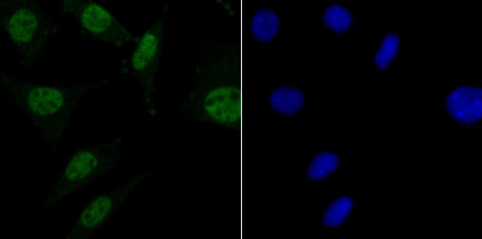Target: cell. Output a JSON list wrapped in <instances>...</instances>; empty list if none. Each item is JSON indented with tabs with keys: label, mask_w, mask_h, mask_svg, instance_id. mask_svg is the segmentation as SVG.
<instances>
[{
	"label": "cell",
	"mask_w": 482,
	"mask_h": 239,
	"mask_svg": "<svg viewBox=\"0 0 482 239\" xmlns=\"http://www.w3.org/2000/svg\"><path fill=\"white\" fill-rule=\"evenodd\" d=\"M400 43L396 34H389L384 38L374 57V63L379 69H384L395 58Z\"/></svg>",
	"instance_id": "14"
},
{
	"label": "cell",
	"mask_w": 482,
	"mask_h": 239,
	"mask_svg": "<svg viewBox=\"0 0 482 239\" xmlns=\"http://www.w3.org/2000/svg\"><path fill=\"white\" fill-rule=\"evenodd\" d=\"M169 9V6H165L157 20L137 40L130 58L150 112H154V81L164 47Z\"/></svg>",
	"instance_id": "5"
},
{
	"label": "cell",
	"mask_w": 482,
	"mask_h": 239,
	"mask_svg": "<svg viewBox=\"0 0 482 239\" xmlns=\"http://www.w3.org/2000/svg\"><path fill=\"white\" fill-rule=\"evenodd\" d=\"M323 22L334 32L341 33L347 31L351 25L353 17L350 12L343 6L334 4L325 9Z\"/></svg>",
	"instance_id": "13"
},
{
	"label": "cell",
	"mask_w": 482,
	"mask_h": 239,
	"mask_svg": "<svg viewBox=\"0 0 482 239\" xmlns=\"http://www.w3.org/2000/svg\"><path fill=\"white\" fill-rule=\"evenodd\" d=\"M63 10L72 15L80 25L100 41L118 48L135 38L120 21L100 5L87 0H67Z\"/></svg>",
	"instance_id": "6"
},
{
	"label": "cell",
	"mask_w": 482,
	"mask_h": 239,
	"mask_svg": "<svg viewBox=\"0 0 482 239\" xmlns=\"http://www.w3.org/2000/svg\"><path fill=\"white\" fill-rule=\"evenodd\" d=\"M339 165V158L336 154L329 151L322 152L310 162L307 175L311 180H321L334 172Z\"/></svg>",
	"instance_id": "11"
},
{
	"label": "cell",
	"mask_w": 482,
	"mask_h": 239,
	"mask_svg": "<svg viewBox=\"0 0 482 239\" xmlns=\"http://www.w3.org/2000/svg\"><path fill=\"white\" fill-rule=\"evenodd\" d=\"M280 27V20L276 13L269 9H262L253 16L251 31L254 38L259 42L268 43L272 40Z\"/></svg>",
	"instance_id": "10"
},
{
	"label": "cell",
	"mask_w": 482,
	"mask_h": 239,
	"mask_svg": "<svg viewBox=\"0 0 482 239\" xmlns=\"http://www.w3.org/2000/svg\"><path fill=\"white\" fill-rule=\"evenodd\" d=\"M446 108L456 121L464 125L475 123L482 116V90L461 86L453 91L446 100Z\"/></svg>",
	"instance_id": "8"
},
{
	"label": "cell",
	"mask_w": 482,
	"mask_h": 239,
	"mask_svg": "<svg viewBox=\"0 0 482 239\" xmlns=\"http://www.w3.org/2000/svg\"><path fill=\"white\" fill-rule=\"evenodd\" d=\"M353 205L352 199L349 196H343L335 199L323 213V224L329 228L339 226L349 216Z\"/></svg>",
	"instance_id": "12"
},
{
	"label": "cell",
	"mask_w": 482,
	"mask_h": 239,
	"mask_svg": "<svg viewBox=\"0 0 482 239\" xmlns=\"http://www.w3.org/2000/svg\"><path fill=\"white\" fill-rule=\"evenodd\" d=\"M269 101L275 111L281 115L290 116L303 107L305 97L300 89L284 86L277 87L271 92Z\"/></svg>",
	"instance_id": "9"
},
{
	"label": "cell",
	"mask_w": 482,
	"mask_h": 239,
	"mask_svg": "<svg viewBox=\"0 0 482 239\" xmlns=\"http://www.w3.org/2000/svg\"><path fill=\"white\" fill-rule=\"evenodd\" d=\"M3 88L12 103L29 120L42 140L55 151L65 136L75 109L96 83L49 86L25 81L0 72Z\"/></svg>",
	"instance_id": "2"
},
{
	"label": "cell",
	"mask_w": 482,
	"mask_h": 239,
	"mask_svg": "<svg viewBox=\"0 0 482 239\" xmlns=\"http://www.w3.org/2000/svg\"><path fill=\"white\" fill-rule=\"evenodd\" d=\"M0 22L13 42L22 65H36L45 51L53 27L42 5L31 0L2 1Z\"/></svg>",
	"instance_id": "3"
},
{
	"label": "cell",
	"mask_w": 482,
	"mask_h": 239,
	"mask_svg": "<svg viewBox=\"0 0 482 239\" xmlns=\"http://www.w3.org/2000/svg\"><path fill=\"white\" fill-rule=\"evenodd\" d=\"M117 143L113 140L100 145L77 150L66 165L62 174L50 188L37 216L48 211L65 197L89 185L110 171L115 164Z\"/></svg>",
	"instance_id": "4"
},
{
	"label": "cell",
	"mask_w": 482,
	"mask_h": 239,
	"mask_svg": "<svg viewBox=\"0 0 482 239\" xmlns=\"http://www.w3.org/2000/svg\"><path fill=\"white\" fill-rule=\"evenodd\" d=\"M202 40L197 51V67L191 88L182 104L185 112L214 124L240 127L242 121V42Z\"/></svg>",
	"instance_id": "1"
},
{
	"label": "cell",
	"mask_w": 482,
	"mask_h": 239,
	"mask_svg": "<svg viewBox=\"0 0 482 239\" xmlns=\"http://www.w3.org/2000/svg\"><path fill=\"white\" fill-rule=\"evenodd\" d=\"M123 187H116L92 199L82 209L66 239H86L102 226L123 200Z\"/></svg>",
	"instance_id": "7"
}]
</instances>
